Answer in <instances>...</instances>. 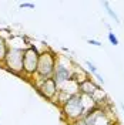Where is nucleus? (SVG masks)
Instances as JSON below:
<instances>
[{"label": "nucleus", "instance_id": "1", "mask_svg": "<svg viewBox=\"0 0 124 125\" xmlns=\"http://www.w3.org/2000/svg\"><path fill=\"white\" fill-rule=\"evenodd\" d=\"M62 112L63 117L69 122H73V121H77L80 118H83L84 114L87 112V109L84 107V101H83V95L81 94L71 95L62 105Z\"/></svg>", "mask_w": 124, "mask_h": 125}, {"label": "nucleus", "instance_id": "2", "mask_svg": "<svg viewBox=\"0 0 124 125\" xmlns=\"http://www.w3.org/2000/svg\"><path fill=\"white\" fill-rule=\"evenodd\" d=\"M56 64H57V55L54 54V51H51L50 48L40 51L36 77L40 78V80L51 78L56 70Z\"/></svg>", "mask_w": 124, "mask_h": 125}, {"label": "nucleus", "instance_id": "3", "mask_svg": "<svg viewBox=\"0 0 124 125\" xmlns=\"http://www.w3.org/2000/svg\"><path fill=\"white\" fill-rule=\"evenodd\" d=\"M23 51L24 48L22 47H9L7 57L4 60V67L13 74H23Z\"/></svg>", "mask_w": 124, "mask_h": 125}, {"label": "nucleus", "instance_id": "4", "mask_svg": "<svg viewBox=\"0 0 124 125\" xmlns=\"http://www.w3.org/2000/svg\"><path fill=\"white\" fill-rule=\"evenodd\" d=\"M40 51L34 46H29L23 51V74L27 77L36 75L37 71V62H39Z\"/></svg>", "mask_w": 124, "mask_h": 125}, {"label": "nucleus", "instance_id": "5", "mask_svg": "<svg viewBox=\"0 0 124 125\" xmlns=\"http://www.w3.org/2000/svg\"><path fill=\"white\" fill-rule=\"evenodd\" d=\"M36 87H37V93L44 97L50 101H54V98L59 94V87L56 84V81L51 78H44V80H40L36 78Z\"/></svg>", "mask_w": 124, "mask_h": 125}, {"label": "nucleus", "instance_id": "6", "mask_svg": "<svg viewBox=\"0 0 124 125\" xmlns=\"http://www.w3.org/2000/svg\"><path fill=\"white\" fill-rule=\"evenodd\" d=\"M53 80L56 81L57 87H62L63 84L69 83L73 80V65L66 64V62L60 61L57 58V64H56V70L54 74H53Z\"/></svg>", "mask_w": 124, "mask_h": 125}, {"label": "nucleus", "instance_id": "7", "mask_svg": "<svg viewBox=\"0 0 124 125\" xmlns=\"http://www.w3.org/2000/svg\"><path fill=\"white\" fill-rule=\"evenodd\" d=\"M99 88H100L99 84H96V81H93L91 78L88 77L87 80L81 81V83L78 84V94H81V95H87V97H91Z\"/></svg>", "mask_w": 124, "mask_h": 125}, {"label": "nucleus", "instance_id": "8", "mask_svg": "<svg viewBox=\"0 0 124 125\" xmlns=\"http://www.w3.org/2000/svg\"><path fill=\"white\" fill-rule=\"evenodd\" d=\"M7 53H9L7 40L0 34V64H4V60L7 57Z\"/></svg>", "mask_w": 124, "mask_h": 125}, {"label": "nucleus", "instance_id": "9", "mask_svg": "<svg viewBox=\"0 0 124 125\" xmlns=\"http://www.w3.org/2000/svg\"><path fill=\"white\" fill-rule=\"evenodd\" d=\"M86 65H87V70H88V73H90L91 75H94V77H96L101 83V84H104V78H103V75L99 73L97 67L94 65V62H91L90 60H87V61H86Z\"/></svg>", "mask_w": 124, "mask_h": 125}, {"label": "nucleus", "instance_id": "10", "mask_svg": "<svg viewBox=\"0 0 124 125\" xmlns=\"http://www.w3.org/2000/svg\"><path fill=\"white\" fill-rule=\"evenodd\" d=\"M101 6L106 9V13H107V14H109L110 17L113 19V20H114V23H116V24H120V19H118V16H117L116 11L110 7V3H109V1H103V3H101Z\"/></svg>", "mask_w": 124, "mask_h": 125}, {"label": "nucleus", "instance_id": "11", "mask_svg": "<svg viewBox=\"0 0 124 125\" xmlns=\"http://www.w3.org/2000/svg\"><path fill=\"white\" fill-rule=\"evenodd\" d=\"M107 39H109V41L113 44V46H118V39H117V36L113 33V31H109V34H107Z\"/></svg>", "mask_w": 124, "mask_h": 125}, {"label": "nucleus", "instance_id": "12", "mask_svg": "<svg viewBox=\"0 0 124 125\" xmlns=\"http://www.w3.org/2000/svg\"><path fill=\"white\" fill-rule=\"evenodd\" d=\"M87 43H88V44H91V46H96V47H101V46H103L99 40H94V39H87Z\"/></svg>", "mask_w": 124, "mask_h": 125}, {"label": "nucleus", "instance_id": "13", "mask_svg": "<svg viewBox=\"0 0 124 125\" xmlns=\"http://www.w3.org/2000/svg\"><path fill=\"white\" fill-rule=\"evenodd\" d=\"M20 9H34V3H27V1L20 3Z\"/></svg>", "mask_w": 124, "mask_h": 125}, {"label": "nucleus", "instance_id": "14", "mask_svg": "<svg viewBox=\"0 0 124 125\" xmlns=\"http://www.w3.org/2000/svg\"><path fill=\"white\" fill-rule=\"evenodd\" d=\"M70 125H86L84 121H83V118H80L77 121H73V122H70Z\"/></svg>", "mask_w": 124, "mask_h": 125}, {"label": "nucleus", "instance_id": "15", "mask_svg": "<svg viewBox=\"0 0 124 125\" xmlns=\"http://www.w3.org/2000/svg\"><path fill=\"white\" fill-rule=\"evenodd\" d=\"M121 109H123V115H124V104H121Z\"/></svg>", "mask_w": 124, "mask_h": 125}]
</instances>
